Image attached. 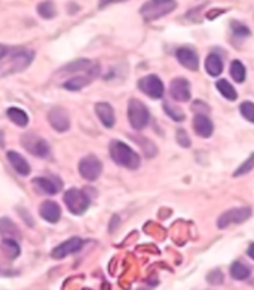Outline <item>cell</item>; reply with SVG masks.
Returning a JSON list of instances; mask_svg holds the SVG:
<instances>
[{
	"mask_svg": "<svg viewBox=\"0 0 254 290\" xmlns=\"http://www.w3.org/2000/svg\"><path fill=\"white\" fill-rule=\"evenodd\" d=\"M34 51L32 49H17L14 51L9 58L2 63V66H0V77L3 76H9V74H15V73H20L23 70H26L32 61L34 60Z\"/></svg>",
	"mask_w": 254,
	"mask_h": 290,
	"instance_id": "obj_1",
	"label": "cell"
},
{
	"mask_svg": "<svg viewBox=\"0 0 254 290\" xmlns=\"http://www.w3.org/2000/svg\"><path fill=\"white\" fill-rule=\"evenodd\" d=\"M109 152H110L112 159L118 165H122V167L129 168V170H137L140 167V156L124 142L113 140L110 143Z\"/></svg>",
	"mask_w": 254,
	"mask_h": 290,
	"instance_id": "obj_2",
	"label": "cell"
},
{
	"mask_svg": "<svg viewBox=\"0 0 254 290\" xmlns=\"http://www.w3.org/2000/svg\"><path fill=\"white\" fill-rule=\"evenodd\" d=\"M177 8L176 0H147V2L141 6L140 14L144 20L153 21L158 18H162L173 12Z\"/></svg>",
	"mask_w": 254,
	"mask_h": 290,
	"instance_id": "obj_3",
	"label": "cell"
},
{
	"mask_svg": "<svg viewBox=\"0 0 254 290\" xmlns=\"http://www.w3.org/2000/svg\"><path fill=\"white\" fill-rule=\"evenodd\" d=\"M64 203H65L70 213H73L76 216H80L88 210V207L91 204V200L88 198V195L83 190H79V189L73 187V189H68L64 193Z\"/></svg>",
	"mask_w": 254,
	"mask_h": 290,
	"instance_id": "obj_4",
	"label": "cell"
},
{
	"mask_svg": "<svg viewBox=\"0 0 254 290\" xmlns=\"http://www.w3.org/2000/svg\"><path fill=\"white\" fill-rule=\"evenodd\" d=\"M149 110L147 108L137 99H131L128 103V119L134 130H144L149 124Z\"/></svg>",
	"mask_w": 254,
	"mask_h": 290,
	"instance_id": "obj_5",
	"label": "cell"
},
{
	"mask_svg": "<svg viewBox=\"0 0 254 290\" xmlns=\"http://www.w3.org/2000/svg\"><path fill=\"white\" fill-rule=\"evenodd\" d=\"M21 143L34 156L45 158V156L49 155V145H48V142L43 137H40V136H37L34 133L24 134L21 137Z\"/></svg>",
	"mask_w": 254,
	"mask_h": 290,
	"instance_id": "obj_6",
	"label": "cell"
},
{
	"mask_svg": "<svg viewBox=\"0 0 254 290\" xmlns=\"http://www.w3.org/2000/svg\"><path fill=\"white\" fill-rule=\"evenodd\" d=\"M103 170V164L101 161L94 156V155H88L80 159L79 162V174L88 181H94L100 177Z\"/></svg>",
	"mask_w": 254,
	"mask_h": 290,
	"instance_id": "obj_7",
	"label": "cell"
},
{
	"mask_svg": "<svg viewBox=\"0 0 254 290\" xmlns=\"http://www.w3.org/2000/svg\"><path fill=\"white\" fill-rule=\"evenodd\" d=\"M138 88L141 92L149 95L150 99H162L163 95V83L156 74H147L138 80Z\"/></svg>",
	"mask_w": 254,
	"mask_h": 290,
	"instance_id": "obj_8",
	"label": "cell"
},
{
	"mask_svg": "<svg viewBox=\"0 0 254 290\" xmlns=\"http://www.w3.org/2000/svg\"><path fill=\"white\" fill-rule=\"evenodd\" d=\"M97 73H98V66H95L90 72L77 73V74L71 76L70 79H67L65 82H63V88L67 89V91H79V89L85 88L87 85H90L95 79Z\"/></svg>",
	"mask_w": 254,
	"mask_h": 290,
	"instance_id": "obj_9",
	"label": "cell"
},
{
	"mask_svg": "<svg viewBox=\"0 0 254 290\" xmlns=\"http://www.w3.org/2000/svg\"><path fill=\"white\" fill-rule=\"evenodd\" d=\"M248 218H251V209L250 207H241V209H232L226 213H223L219 220H217V226L220 229L227 228L230 223H241L245 222Z\"/></svg>",
	"mask_w": 254,
	"mask_h": 290,
	"instance_id": "obj_10",
	"label": "cell"
},
{
	"mask_svg": "<svg viewBox=\"0 0 254 290\" xmlns=\"http://www.w3.org/2000/svg\"><path fill=\"white\" fill-rule=\"evenodd\" d=\"M82 247H83V240L79 238V237H73V238H68V240L63 241L57 247H54L52 252H51V256H52V259H64L68 254H73V253L79 252Z\"/></svg>",
	"mask_w": 254,
	"mask_h": 290,
	"instance_id": "obj_11",
	"label": "cell"
},
{
	"mask_svg": "<svg viewBox=\"0 0 254 290\" xmlns=\"http://www.w3.org/2000/svg\"><path fill=\"white\" fill-rule=\"evenodd\" d=\"M169 95L171 99L176 102H189L190 100V83L183 79V77H177L171 82L169 85Z\"/></svg>",
	"mask_w": 254,
	"mask_h": 290,
	"instance_id": "obj_12",
	"label": "cell"
},
{
	"mask_svg": "<svg viewBox=\"0 0 254 290\" xmlns=\"http://www.w3.org/2000/svg\"><path fill=\"white\" fill-rule=\"evenodd\" d=\"M48 121H49L51 127L58 133H65L70 128V118H68L67 112L61 108L52 109L48 115Z\"/></svg>",
	"mask_w": 254,
	"mask_h": 290,
	"instance_id": "obj_13",
	"label": "cell"
},
{
	"mask_svg": "<svg viewBox=\"0 0 254 290\" xmlns=\"http://www.w3.org/2000/svg\"><path fill=\"white\" fill-rule=\"evenodd\" d=\"M177 60L182 66H185L189 70H198L199 66V60L198 55L193 49L190 48H179L177 49Z\"/></svg>",
	"mask_w": 254,
	"mask_h": 290,
	"instance_id": "obj_14",
	"label": "cell"
},
{
	"mask_svg": "<svg viewBox=\"0 0 254 290\" xmlns=\"http://www.w3.org/2000/svg\"><path fill=\"white\" fill-rule=\"evenodd\" d=\"M39 213L49 223H57L60 220V218H61V209H60V206L55 201H45V203H42L40 209H39Z\"/></svg>",
	"mask_w": 254,
	"mask_h": 290,
	"instance_id": "obj_15",
	"label": "cell"
},
{
	"mask_svg": "<svg viewBox=\"0 0 254 290\" xmlns=\"http://www.w3.org/2000/svg\"><path fill=\"white\" fill-rule=\"evenodd\" d=\"M95 113L98 116V119L101 121V124L106 128H112L116 122L115 118V110L109 103H97L95 105Z\"/></svg>",
	"mask_w": 254,
	"mask_h": 290,
	"instance_id": "obj_16",
	"label": "cell"
},
{
	"mask_svg": "<svg viewBox=\"0 0 254 290\" xmlns=\"http://www.w3.org/2000/svg\"><path fill=\"white\" fill-rule=\"evenodd\" d=\"M193 130H195V133L199 137L208 139L213 134L214 125H213V122H211V119L208 116H205V115H196L193 118Z\"/></svg>",
	"mask_w": 254,
	"mask_h": 290,
	"instance_id": "obj_17",
	"label": "cell"
},
{
	"mask_svg": "<svg viewBox=\"0 0 254 290\" xmlns=\"http://www.w3.org/2000/svg\"><path fill=\"white\" fill-rule=\"evenodd\" d=\"M33 184L36 186V189L40 193H46V195H55V193L63 187L61 181L55 183L54 180H51L48 177H36L33 180Z\"/></svg>",
	"mask_w": 254,
	"mask_h": 290,
	"instance_id": "obj_18",
	"label": "cell"
},
{
	"mask_svg": "<svg viewBox=\"0 0 254 290\" xmlns=\"http://www.w3.org/2000/svg\"><path fill=\"white\" fill-rule=\"evenodd\" d=\"M6 156H8V161L11 162L12 168H14L20 176H29V174H30V171H32L30 164H29L18 152L11 150V152H8Z\"/></svg>",
	"mask_w": 254,
	"mask_h": 290,
	"instance_id": "obj_19",
	"label": "cell"
},
{
	"mask_svg": "<svg viewBox=\"0 0 254 290\" xmlns=\"http://www.w3.org/2000/svg\"><path fill=\"white\" fill-rule=\"evenodd\" d=\"M94 67H95V64L91 60H77V61H73V63L67 64L65 67H63L61 73L77 74V73H83V72H90Z\"/></svg>",
	"mask_w": 254,
	"mask_h": 290,
	"instance_id": "obj_20",
	"label": "cell"
},
{
	"mask_svg": "<svg viewBox=\"0 0 254 290\" xmlns=\"http://www.w3.org/2000/svg\"><path fill=\"white\" fill-rule=\"evenodd\" d=\"M205 70L210 76L217 77L223 72V61L217 54H210L205 60Z\"/></svg>",
	"mask_w": 254,
	"mask_h": 290,
	"instance_id": "obj_21",
	"label": "cell"
},
{
	"mask_svg": "<svg viewBox=\"0 0 254 290\" xmlns=\"http://www.w3.org/2000/svg\"><path fill=\"white\" fill-rule=\"evenodd\" d=\"M6 115H8V118L11 119V122H14L17 127L24 128V127H27V124H29V116H27V113H26L23 109H20V108H9L8 112H6Z\"/></svg>",
	"mask_w": 254,
	"mask_h": 290,
	"instance_id": "obj_22",
	"label": "cell"
},
{
	"mask_svg": "<svg viewBox=\"0 0 254 290\" xmlns=\"http://www.w3.org/2000/svg\"><path fill=\"white\" fill-rule=\"evenodd\" d=\"M230 275H232V278H235L238 281L247 280L251 275V268L244 262H233L230 265Z\"/></svg>",
	"mask_w": 254,
	"mask_h": 290,
	"instance_id": "obj_23",
	"label": "cell"
},
{
	"mask_svg": "<svg viewBox=\"0 0 254 290\" xmlns=\"http://www.w3.org/2000/svg\"><path fill=\"white\" fill-rule=\"evenodd\" d=\"M216 86H217V91L224 97L226 100H230V102H235V100H236L238 94H236L235 88H233L226 79H220V80L216 83Z\"/></svg>",
	"mask_w": 254,
	"mask_h": 290,
	"instance_id": "obj_24",
	"label": "cell"
},
{
	"mask_svg": "<svg viewBox=\"0 0 254 290\" xmlns=\"http://www.w3.org/2000/svg\"><path fill=\"white\" fill-rule=\"evenodd\" d=\"M0 234L3 235V238H14V237H20V231L15 226L14 222H11L9 219L3 218L0 219Z\"/></svg>",
	"mask_w": 254,
	"mask_h": 290,
	"instance_id": "obj_25",
	"label": "cell"
},
{
	"mask_svg": "<svg viewBox=\"0 0 254 290\" xmlns=\"http://www.w3.org/2000/svg\"><path fill=\"white\" fill-rule=\"evenodd\" d=\"M245 74H247L245 66L239 60H233L230 63V76H232V79L238 83H242L245 80Z\"/></svg>",
	"mask_w": 254,
	"mask_h": 290,
	"instance_id": "obj_26",
	"label": "cell"
},
{
	"mask_svg": "<svg viewBox=\"0 0 254 290\" xmlns=\"http://www.w3.org/2000/svg\"><path fill=\"white\" fill-rule=\"evenodd\" d=\"M2 247H3V250L8 253V256H9L11 259L18 257V256H20V253H21L20 244H18L14 238H3V241H2Z\"/></svg>",
	"mask_w": 254,
	"mask_h": 290,
	"instance_id": "obj_27",
	"label": "cell"
},
{
	"mask_svg": "<svg viewBox=\"0 0 254 290\" xmlns=\"http://www.w3.org/2000/svg\"><path fill=\"white\" fill-rule=\"evenodd\" d=\"M163 110H165V113H166L169 118L174 119L176 122H182V121L185 119V113H183V110H182L180 108H177V106L171 105L169 102H163Z\"/></svg>",
	"mask_w": 254,
	"mask_h": 290,
	"instance_id": "obj_28",
	"label": "cell"
},
{
	"mask_svg": "<svg viewBox=\"0 0 254 290\" xmlns=\"http://www.w3.org/2000/svg\"><path fill=\"white\" fill-rule=\"evenodd\" d=\"M37 12L42 18L45 20H52L57 14L55 11V5L51 2V0H46V2H42L39 6H37Z\"/></svg>",
	"mask_w": 254,
	"mask_h": 290,
	"instance_id": "obj_29",
	"label": "cell"
},
{
	"mask_svg": "<svg viewBox=\"0 0 254 290\" xmlns=\"http://www.w3.org/2000/svg\"><path fill=\"white\" fill-rule=\"evenodd\" d=\"M253 168H254V153H251V155L245 159V162H242V164L236 168V171L233 173V176L238 177V176L247 174V173H250Z\"/></svg>",
	"mask_w": 254,
	"mask_h": 290,
	"instance_id": "obj_30",
	"label": "cell"
},
{
	"mask_svg": "<svg viewBox=\"0 0 254 290\" xmlns=\"http://www.w3.org/2000/svg\"><path fill=\"white\" fill-rule=\"evenodd\" d=\"M239 112H241V115H242L247 121L254 122V103H251V102H244V103L239 106Z\"/></svg>",
	"mask_w": 254,
	"mask_h": 290,
	"instance_id": "obj_31",
	"label": "cell"
},
{
	"mask_svg": "<svg viewBox=\"0 0 254 290\" xmlns=\"http://www.w3.org/2000/svg\"><path fill=\"white\" fill-rule=\"evenodd\" d=\"M230 27H232V32H233L236 36H239V37H244V36H248V35H250V30H248L244 24H241V23H238V21H233V23L230 24Z\"/></svg>",
	"mask_w": 254,
	"mask_h": 290,
	"instance_id": "obj_32",
	"label": "cell"
},
{
	"mask_svg": "<svg viewBox=\"0 0 254 290\" xmlns=\"http://www.w3.org/2000/svg\"><path fill=\"white\" fill-rule=\"evenodd\" d=\"M176 139H177V143L182 147H190V139H189V136H188V133L185 130H179Z\"/></svg>",
	"mask_w": 254,
	"mask_h": 290,
	"instance_id": "obj_33",
	"label": "cell"
},
{
	"mask_svg": "<svg viewBox=\"0 0 254 290\" xmlns=\"http://www.w3.org/2000/svg\"><path fill=\"white\" fill-rule=\"evenodd\" d=\"M207 280H208V283H211V284H222V283H223V274H222L220 269H214V271H211V272L207 275Z\"/></svg>",
	"mask_w": 254,
	"mask_h": 290,
	"instance_id": "obj_34",
	"label": "cell"
},
{
	"mask_svg": "<svg viewBox=\"0 0 254 290\" xmlns=\"http://www.w3.org/2000/svg\"><path fill=\"white\" fill-rule=\"evenodd\" d=\"M119 2H125V0H100L98 6L100 8H106V6H109L112 3H119Z\"/></svg>",
	"mask_w": 254,
	"mask_h": 290,
	"instance_id": "obj_35",
	"label": "cell"
},
{
	"mask_svg": "<svg viewBox=\"0 0 254 290\" xmlns=\"http://www.w3.org/2000/svg\"><path fill=\"white\" fill-rule=\"evenodd\" d=\"M118 225H119V216H113V218H112V222H110V226H109L110 232H113V231L116 229Z\"/></svg>",
	"mask_w": 254,
	"mask_h": 290,
	"instance_id": "obj_36",
	"label": "cell"
},
{
	"mask_svg": "<svg viewBox=\"0 0 254 290\" xmlns=\"http://www.w3.org/2000/svg\"><path fill=\"white\" fill-rule=\"evenodd\" d=\"M8 54V48L5 46V45H0V61L3 60V57Z\"/></svg>",
	"mask_w": 254,
	"mask_h": 290,
	"instance_id": "obj_37",
	"label": "cell"
},
{
	"mask_svg": "<svg viewBox=\"0 0 254 290\" xmlns=\"http://www.w3.org/2000/svg\"><path fill=\"white\" fill-rule=\"evenodd\" d=\"M247 253H248V256L254 260V243L248 247V252H247Z\"/></svg>",
	"mask_w": 254,
	"mask_h": 290,
	"instance_id": "obj_38",
	"label": "cell"
}]
</instances>
